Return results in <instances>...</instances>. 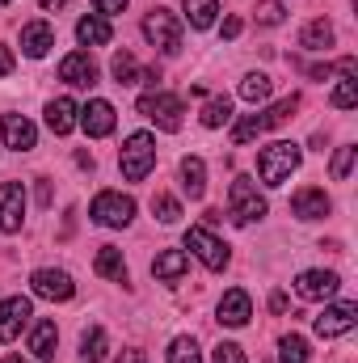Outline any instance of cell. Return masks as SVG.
<instances>
[{"instance_id":"6da1fadb","label":"cell","mask_w":358,"mask_h":363,"mask_svg":"<svg viewBox=\"0 0 358 363\" xmlns=\"http://www.w3.org/2000/svg\"><path fill=\"white\" fill-rule=\"evenodd\" d=\"M295 169H299V144H291V140L266 144L258 152V178L266 182V186H282Z\"/></svg>"},{"instance_id":"7a4b0ae2","label":"cell","mask_w":358,"mask_h":363,"mask_svg":"<svg viewBox=\"0 0 358 363\" xmlns=\"http://www.w3.org/2000/svg\"><path fill=\"white\" fill-rule=\"evenodd\" d=\"M118 165H122V178H127V182H144L152 169H156V140H152L148 131L127 135Z\"/></svg>"},{"instance_id":"3957f363","label":"cell","mask_w":358,"mask_h":363,"mask_svg":"<svg viewBox=\"0 0 358 363\" xmlns=\"http://www.w3.org/2000/svg\"><path fill=\"white\" fill-rule=\"evenodd\" d=\"M228 211H232L236 224H253V220H262V216H266V199H262L258 182L253 178H236L232 182V190H228Z\"/></svg>"},{"instance_id":"277c9868","label":"cell","mask_w":358,"mask_h":363,"mask_svg":"<svg viewBox=\"0 0 358 363\" xmlns=\"http://www.w3.org/2000/svg\"><path fill=\"white\" fill-rule=\"evenodd\" d=\"M89 216L101 228H127L131 216H135V199H131V194H118V190H101V194L93 199Z\"/></svg>"},{"instance_id":"5b68a950","label":"cell","mask_w":358,"mask_h":363,"mask_svg":"<svg viewBox=\"0 0 358 363\" xmlns=\"http://www.w3.org/2000/svg\"><path fill=\"white\" fill-rule=\"evenodd\" d=\"M185 250H190L207 271H224V267H228V245H224L207 224H194V228L185 233Z\"/></svg>"},{"instance_id":"8992f818","label":"cell","mask_w":358,"mask_h":363,"mask_svg":"<svg viewBox=\"0 0 358 363\" xmlns=\"http://www.w3.org/2000/svg\"><path fill=\"white\" fill-rule=\"evenodd\" d=\"M144 38H148L156 51L173 55V51H181V21L169 9H152V13L144 17Z\"/></svg>"},{"instance_id":"52a82bcc","label":"cell","mask_w":358,"mask_h":363,"mask_svg":"<svg viewBox=\"0 0 358 363\" xmlns=\"http://www.w3.org/2000/svg\"><path fill=\"white\" fill-rule=\"evenodd\" d=\"M139 114L144 118H152L161 131H178L181 127V97H173V93H144L139 97Z\"/></svg>"},{"instance_id":"ba28073f","label":"cell","mask_w":358,"mask_h":363,"mask_svg":"<svg viewBox=\"0 0 358 363\" xmlns=\"http://www.w3.org/2000/svg\"><path fill=\"white\" fill-rule=\"evenodd\" d=\"M358 321V304L354 300H342V304H329L312 325H316V334L321 338H342V334H350Z\"/></svg>"},{"instance_id":"9c48e42d","label":"cell","mask_w":358,"mask_h":363,"mask_svg":"<svg viewBox=\"0 0 358 363\" xmlns=\"http://www.w3.org/2000/svg\"><path fill=\"white\" fill-rule=\"evenodd\" d=\"M30 317H34V308H30L25 296H8V300H0V342H13V338L30 325Z\"/></svg>"},{"instance_id":"30bf717a","label":"cell","mask_w":358,"mask_h":363,"mask_svg":"<svg viewBox=\"0 0 358 363\" xmlns=\"http://www.w3.org/2000/svg\"><path fill=\"white\" fill-rule=\"evenodd\" d=\"M25 216V186L21 182H0V233H17Z\"/></svg>"},{"instance_id":"8fae6325","label":"cell","mask_w":358,"mask_h":363,"mask_svg":"<svg viewBox=\"0 0 358 363\" xmlns=\"http://www.w3.org/2000/svg\"><path fill=\"white\" fill-rule=\"evenodd\" d=\"M59 81L76 85V89H93L97 85V64H93L89 51H72L59 60Z\"/></svg>"},{"instance_id":"7c38bea8","label":"cell","mask_w":358,"mask_h":363,"mask_svg":"<svg viewBox=\"0 0 358 363\" xmlns=\"http://www.w3.org/2000/svg\"><path fill=\"white\" fill-rule=\"evenodd\" d=\"M30 283H34V296H42V300H72V296H76V283H72L68 271L42 267V271H34Z\"/></svg>"},{"instance_id":"4fadbf2b","label":"cell","mask_w":358,"mask_h":363,"mask_svg":"<svg viewBox=\"0 0 358 363\" xmlns=\"http://www.w3.org/2000/svg\"><path fill=\"white\" fill-rule=\"evenodd\" d=\"M0 140H4L13 152H30V148L38 144V131H34V123H30L25 114H4V118H0Z\"/></svg>"},{"instance_id":"5bb4252c","label":"cell","mask_w":358,"mask_h":363,"mask_svg":"<svg viewBox=\"0 0 358 363\" xmlns=\"http://www.w3.org/2000/svg\"><path fill=\"white\" fill-rule=\"evenodd\" d=\"M337 287H342V279L333 271H304L295 279V291H299L304 300H333Z\"/></svg>"},{"instance_id":"9a60e30c","label":"cell","mask_w":358,"mask_h":363,"mask_svg":"<svg viewBox=\"0 0 358 363\" xmlns=\"http://www.w3.org/2000/svg\"><path fill=\"white\" fill-rule=\"evenodd\" d=\"M249 317H253V300H249V291H245V287L224 291V300H219V321L232 325V330H241V325H249Z\"/></svg>"},{"instance_id":"2e32d148","label":"cell","mask_w":358,"mask_h":363,"mask_svg":"<svg viewBox=\"0 0 358 363\" xmlns=\"http://www.w3.org/2000/svg\"><path fill=\"white\" fill-rule=\"evenodd\" d=\"M85 131H89L93 140H101V135H110L114 131V106L110 101H101V97H93L89 106H81V118H76Z\"/></svg>"},{"instance_id":"e0dca14e","label":"cell","mask_w":358,"mask_h":363,"mask_svg":"<svg viewBox=\"0 0 358 363\" xmlns=\"http://www.w3.org/2000/svg\"><path fill=\"white\" fill-rule=\"evenodd\" d=\"M51 47H55V30H51L47 21H30V26H21V51H25L30 60H42Z\"/></svg>"},{"instance_id":"ac0fdd59","label":"cell","mask_w":358,"mask_h":363,"mask_svg":"<svg viewBox=\"0 0 358 363\" xmlns=\"http://www.w3.org/2000/svg\"><path fill=\"white\" fill-rule=\"evenodd\" d=\"M329 194L325 190H316V186H308V190H299L295 199H291V211L299 216V220H325L329 216Z\"/></svg>"},{"instance_id":"d6986e66","label":"cell","mask_w":358,"mask_h":363,"mask_svg":"<svg viewBox=\"0 0 358 363\" xmlns=\"http://www.w3.org/2000/svg\"><path fill=\"white\" fill-rule=\"evenodd\" d=\"M76 114H81V106H76L72 97H55V101L47 106V127H51L55 135H68V131L76 127Z\"/></svg>"},{"instance_id":"ffe728a7","label":"cell","mask_w":358,"mask_h":363,"mask_svg":"<svg viewBox=\"0 0 358 363\" xmlns=\"http://www.w3.org/2000/svg\"><path fill=\"white\" fill-rule=\"evenodd\" d=\"M55 347H59V330H55V321H38L34 334H30V351H34L38 359H55Z\"/></svg>"},{"instance_id":"44dd1931","label":"cell","mask_w":358,"mask_h":363,"mask_svg":"<svg viewBox=\"0 0 358 363\" xmlns=\"http://www.w3.org/2000/svg\"><path fill=\"white\" fill-rule=\"evenodd\" d=\"M181 186H185L190 199H202L207 194V165H202V157H185L181 161Z\"/></svg>"},{"instance_id":"7402d4cb","label":"cell","mask_w":358,"mask_h":363,"mask_svg":"<svg viewBox=\"0 0 358 363\" xmlns=\"http://www.w3.org/2000/svg\"><path fill=\"white\" fill-rule=\"evenodd\" d=\"M76 38H81L85 47H101V43L114 38V26H110L105 17H81V21H76Z\"/></svg>"},{"instance_id":"603a6c76","label":"cell","mask_w":358,"mask_h":363,"mask_svg":"<svg viewBox=\"0 0 358 363\" xmlns=\"http://www.w3.org/2000/svg\"><path fill=\"white\" fill-rule=\"evenodd\" d=\"M93 271L101 274V279H114V283H122V279H127L122 250H114V245H101V250H97V262H93Z\"/></svg>"},{"instance_id":"cb8c5ba5","label":"cell","mask_w":358,"mask_h":363,"mask_svg":"<svg viewBox=\"0 0 358 363\" xmlns=\"http://www.w3.org/2000/svg\"><path fill=\"white\" fill-rule=\"evenodd\" d=\"M185 271H190V258H185L181 250H165V254H156V262H152V274H156V279H165V283L181 279Z\"/></svg>"},{"instance_id":"d4e9b609","label":"cell","mask_w":358,"mask_h":363,"mask_svg":"<svg viewBox=\"0 0 358 363\" xmlns=\"http://www.w3.org/2000/svg\"><path fill=\"white\" fill-rule=\"evenodd\" d=\"M299 47H304V51H325V47H333V26H329L325 17L308 21L304 34H299Z\"/></svg>"},{"instance_id":"484cf974","label":"cell","mask_w":358,"mask_h":363,"mask_svg":"<svg viewBox=\"0 0 358 363\" xmlns=\"http://www.w3.org/2000/svg\"><path fill=\"white\" fill-rule=\"evenodd\" d=\"M181 4H185V17H190V26H194V30H207V26H215L219 0H181Z\"/></svg>"},{"instance_id":"4316f807","label":"cell","mask_w":358,"mask_h":363,"mask_svg":"<svg viewBox=\"0 0 358 363\" xmlns=\"http://www.w3.org/2000/svg\"><path fill=\"white\" fill-rule=\"evenodd\" d=\"M105 351H110L105 330H101V325L85 330V338H81V359H85V363H101V359H105Z\"/></svg>"},{"instance_id":"83f0119b","label":"cell","mask_w":358,"mask_h":363,"mask_svg":"<svg viewBox=\"0 0 358 363\" xmlns=\"http://www.w3.org/2000/svg\"><path fill=\"white\" fill-rule=\"evenodd\" d=\"M278 359L282 363H308L312 359L308 338H304V334H282V342H278Z\"/></svg>"},{"instance_id":"f1b7e54d","label":"cell","mask_w":358,"mask_h":363,"mask_svg":"<svg viewBox=\"0 0 358 363\" xmlns=\"http://www.w3.org/2000/svg\"><path fill=\"white\" fill-rule=\"evenodd\" d=\"M110 72H114L118 85H139V64H135L131 51H118V55L110 60Z\"/></svg>"},{"instance_id":"f546056e","label":"cell","mask_w":358,"mask_h":363,"mask_svg":"<svg viewBox=\"0 0 358 363\" xmlns=\"http://www.w3.org/2000/svg\"><path fill=\"white\" fill-rule=\"evenodd\" d=\"M270 93H274V85H270L266 72H249V77L241 81V97H245V101H253V106H258V101H266Z\"/></svg>"},{"instance_id":"4dcf8cb0","label":"cell","mask_w":358,"mask_h":363,"mask_svg":"<svg viewBox=\"0 0 358 363\" xmlns=\"http://www.w3.org/2000/svg\"><path fill=\"white\" fill-rule=\"evenodd\" d=\"M295 110H299V97H295V93H291V97H282V101H274V106H270L266 114H262L266 131H270V127H282L287 118H295Z\"/></svg>"},{"instance_id":"1f68e13d","label":"cell","mask_w":358,"mask_h":363,"mask_svg":"<svg viewBox=\"0 0 358 363\" xmlns=\"http://www.w3.org/2000/svg\"><path fill=\"white\" fill-rule=\"evenodd\" d=\"M224 123H232V101L228 97H211L202 106V127H224Z\"/></svg>"},{"instance_id":"d6a6232c","label":"cell","mask_w":358,"mask_h":363,"mask_svg":"<svg viewBox=\"0 0 358 363\" xmlns=\"http://www.w3.org/2000/svg\"><path fill=\"white\" fill-rule=\"evenodd\" d=\"M262 131H266L262 114H249V118H241V123L232 127V144H249V140H258Z\"/></svg>"},{"instance_id":"836d02e7","label":"cell","mask_w":358,"mask_h":363,"mask_svg":"<svg viewBox=\"0 0 358 363\" xmlns=\"http://www.w3.org/2000/svg\"><path fill=\"white\" fill-rule=\"evenodd\" d=\"M169 363H202L198 342H194V338H173V347H169Z\"/></svg>"},{"instance_id":"e575fe53","label":"cell","mask_w":358,"mask_h":363,"mask_svg":"<svg viewBox=\"0 0 358 363\" xmlns=\"http://www.w3.org/2000/svg\"><path fill=\"white\" fill-rule=\"evenodd\" d=\"M152 211H156L161 224H178L181 220V203L173 199V194H156V199H152Z\"/></svg>"},{"instance_id":"d590c367","label":"cell","mask_w":358,"mask_h":363,"mask_svg":"<svg viewBox=\"0 0 358 363\" xmlns=\"http://www.w3.org/2000/svg\"><path fill=\"white\" fill-rule=\"evenodd\" d=\"M354 157H358V148H337V157H333V165H329V174H333V182H346L350 178V169H354Z\"/></svg>"},{"instance_id":"8d00e7d4","label":"cell","mask_w":358,"mask_h":363,"mask_svg":"<svg viewBox=\"0 0 358 363\" xmlns=\"http://www.w3.org/2000/svg\"><path fill=\"white\" fill-rule=\"evenodd\" d=\"M333 106H337V110H354L358 106V81L354 77H346V81L333 89Z\"/></svg>"},{"instance_id":"74e56055","label":"cell","mask_w":358,"mask_h":363,"mask_svg":"<svg viewBox=\"0 0 358 363\" xmlns=\"http://www.w3.org/2000/svg\"><path fill=\"white\" fill-rule=\"evenodd\" d=\"M282 17H287V9H282L278 0H262V4H258V21H266V26H278Z\"/></svg>"},{"instance_id":"f35d334b","label":"cell","mask_w":358,"mask_h":363,"mask_svg":"<svg viewBox=\"0 0 358 363\" xmlns=\"http://www.w3.org/2000/svg\"><path fill=\"white\" fill-rule=\"evenodd\" d=\"M215 363H245V351L236 342H219L215 347Z\"/></svg>"},{"instance_id":"ab89813d","label":"cell","mask_w":358,"mask_h":363,"mask_svg":"<svg viewBox=\"0 0 358 363\" xmlns=\"http://www.w3.org/2000/svg\"><path fill=\"white\" fill-rule=\"evenodd\" d=\"M93 9H97L101 17H114V13H122V9H127V0H93Z\"/></svg>"},{"instance_id":"60d3db41","label":"cell","mask_w":358,"mask_h":363,"mask_svg":"<svg viewBox=\"0 0 358 363\" xmlns=\"http://www.w3.org/2000/svg\"><path fill=\"white\" fill-rule=\"evenodd\" d=\"M219 34H224V38H236V34H241V17H228V21L219 26Z\"/></svg>"},{"instance_id":"b9f144b4","label":"cell","mask_w":358,"mask_h":363,"mask_svg":"<svg viewBox=\"0 0 358 363\" xmlns=\"http://www.w3.org/2000/svg\"><path fill=\"white\" fill-rule=\"evenodd\" d=\"M8 72H13V51L0 47V77H8Z\"/></svg>"},{"instance_id":"7bdbcfd3","label":"cell","mask_w":358,"mask_h":363,"mask_svg":"<svg viewBox=\"0 0 358 363\" xmlns=\"http://www.w3.org/2000/svg\"><path fill=\"white\" fill-rule=\"evenodd\" d=\"M118 363H148V355H144V351H135V347H131V351H122V355H118Z\"/></svg>"},{"instance_id":"ee69618b","label":"cell","mask_w":358,"mask_h":363,"mask_svg":"<svg viewBox=\"0 0 358 363\" xmlns=\"http://www.w3.org/2000/svg\"><path fill=\"white\" fill-rule=\"evenodd\" d=\"M270 308H274V313H282V308H287V296H282V291H274V296H270Z\"/></svg>"},{"instance_id":"f6af8a7d","label":"cell","mask_w":358,"mask_h":363,"mask_svg":"<svg viewBox=\"0 0 358 363\" xmlns=\"http://www.w3.org/2000/svg\"><path fill=\"white\" fill-rule=\"evenodd\" d=\"M38 4H42V9H64L68 0H38Z\"/></svg>"},{"instance_id":"bcb514c9","label":"cell","mask_w":358,"mask_h":363,"mask_svg":"<svg viewBox=\"0 0 358 363\" xmlns=\"http://www.w3.org/2000/svg\"><path fill=\"white\" fill-rule=\"evenodd\" d=\"M4 363H25V359H21V355H8V359H4Z\"/></svg>"},{"instance_id":"7dc6e473","label":"cell","mask_w":358,"mask_h":363,"mask_svg":"<svg viewBox=\"0 0 358 363\" xmlns=\"http://www.w3.org/2000/svg\"><path fill=\"white\" fill-rule=\"evenodd\" d=\"M0 4H8V0H0Z\"/></svg>"}]
</instances>
